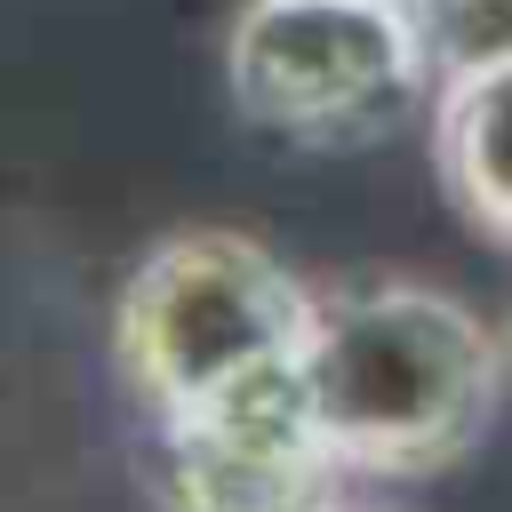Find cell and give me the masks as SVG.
I'll use <instances>...</instances> for the list:
<instances>
[{
	"label": "cell",
	"instance_id": "6",
	"mask_svg": "<svg viewBox=\"0 0 512 512\" xmlns=\"http://www.w3.org/2000/svg\"><path fill=\"white\" fill-rule=\"evenodd\" d=\"M400 8L416 24V48H424L432 80H456V72H480V64L512 56V0H400Z\"/></svg>",
	"mask_w": 512,
	"mask_h": 512
},
{
	"label": "cell",
	"instance_id": "2",
	"mask_svg": "<svg viewBox=\"0 0 512 512\" xmlns=\"http://www.w3.org/2000/svg\"><path fill=\"white\" fill-rule=\"evenodd\" d=\"M312 288L232 224H192L144 248L112 304V360L144 416L200 408L232 384L296 368Z\"/></svg>",
	"mask_w": 512,
	"mask_h": 512
},
{
	"label": "cell",
	"instance_id": "5",
	"mask_svg": "<svg viewBox=\"0 0 512 512\" xmlns=\"http://www.w3.org/2000/svg\"><path fill=\"white\" fill-rule=\"evenodd\" d=\"M432 168L464 224L496 248H512V56L440 80L432 112Z\"/></svg>",
	"mask_w": 512,
	"mask_h": 512
},
{
	"label": "cell",
	"instance_id": "8",
	"mask_svg": "<svg viewBox=\"0 0 512 512\" xmlns=\"http://www.w3.org/2000/svg\"><path fill=\"white\" fill-rule=\"evenodd\" d=\"M504 360H512V336H504Z\"/></svg>",
	"mask_w": 512,
	"mask_h": 512
},
{
	"label": "cell",
	"instance_id": "7",
	"mask_svg": "<svg viewBox=\"0 0 512 512\" xmlns=\"http://www.w3.org/2000/svg\"><path fill=\"white\" fill-rule=\"evenodd\" d=\"M328 512H392V504H328Z\"/></svg>",
	"mask_w": 512,
	"mask_h": 512
},
{
	"label": "cell",
	"instance_id": "3",
	"mask_svg": "<svg viewBox=\"0 0 512 512\" xmlns=\"http://www.w3.org/2000/svg\"><path fill=\"white\" fill-rule=\"evenodd\" d=\"M224 80L240 120L312 152H360L416 112L432 72L400 0H240Z\"/></svg>",
	"mask_w": 512,
	"mask_h": 512
},
{
	"label": "cell",
	"instance_id": "1",
	"mask_svg": "<svg viewBox=\"0 0 512 512\" xmlns=\"http://www.w3.org/2000/svg\"><path fill=\"white\" fill-rule=\"evenodd\" d=\"M296 384L344 456V472H448L464 464L504 400V336L472 304L424 280H344L312 288V328Z\"/></svg>",
	"mask_w": 512,
	"mask_h": 512
},
{
	"label": "cell",
	"instance_id": "4",
	"mask_svg": "<svg viewBox=\"0 0 512 512\" xmlns=\"http://www.w3.org/2000/svg\"><path fill=\"white\" fill-rule=\"evenodd\" d=\"M152 424V496L160 512H328L344 504V456L328 448L296 368L232 384L200 408Z\"/></svg>",
	"mask_w": 512,
	"mask_h": 512
}]
</instances>
